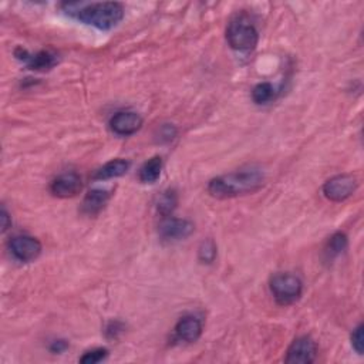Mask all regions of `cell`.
Instances as JSON below:
<instances>
[{
	"instance_id": "6da1fadb",
	"label": "cell",
	"mask_w": 364,
	"mask_h": 364,
	"mask_svg": "<svg viewBox=\"0 0 364 364\" xmlns=\"http://www.w3.org/2000/svg\"><path fill=\"white\" fill-rule=\"evenodd\" d=\"M263 171L255 167H249L210 180L208 184V193L210 197L218 199L236 198L256 193L258 189L263 186Z\"/></svg>"
},
{
	"instance_id": "7a4b0ae2",
	"label": "cell",
	"mask_w": 364,
	"mask_h": 364,
	"mask_svg": "<svg viewBox=\"0 0 364 364\" xmlns=\"http://www.w3.org/2000/svg\"><path fill=\"white\" fill-rule=\"evenodd\" d=\"M63 9L75 21L99 30H111L124 19V8L117 2L64 3Z\"/></svg>"
},
{
	"instance_id": "3957f363",
	"label": "cell",
	"mask_w": 364,
	"mask_h": 364,
	"mask_svg": "<svg viewBox=\"0 0 364 364\" xmlns=\"http://www.w3.org/2000/svg\"><path fill=\"white\" fill-rule=\"evenodd\" d=\"M226 40L236 51H252L258 46L259 33L247 17L238 16L228 25Z\"/></svg>"
},
{
	"instance_id": "277c9868",
	"label": "cell",
	"mask_w": 364,
	"mask_h": 364,
	"mask_svg": "<svg viewBox=\"0 0 364 364\" xmlns=\"http://www.w3.org/2000/svg\"><path fill=\"white\" fill-rule=\"evenodd\" d=\"M271 292L280 306H289L298 302L303 292V283L293 274H276L269 282Z\"/></svg>"
},
{
	"instance_id": "5b68a950",
	"label": "cell",
	"mask_w": 364,
	"mask_h": 364,
	"mask_svg": "<svg viewBox=\"0 0 364 364\" xmlns=\"http://www.w3.org/2000/svg\"><path fill=\"white\" fill-rule=\"evenodd\" d=\"M357 189V180L350 174H340L328 180L323 185V195L332 202H343Z\"/></svg>"
},
{
	"instance_id": "8992f818",
	"label": "cell",
	"mask_w": 364,
	"mask_h": 364,
	"mask_svg": "<svg viewBox=\"0 0 364 364\" xmlns=\"http://www.w3.org/2000/svg\"><path fill=\"white\" fill-rule=\"evenodd\" d=\"M317 357L316 341L309 336L298 337L287 349L284 361L289 364H311Z\"/></svg>"
},
{
	"instance_id": "52a82bcc",
	"label": "cell",
	"mask_w": 364,
	"mask_h": 364,
	"mask_svg": "<svg viewBox=\"0 0 364 364\" xmlns=\"http://www.w3.org/2000/svg\"><path fill=\"white\" fill-rule=\"evenodd\" d=\"M194 231H195V226L193 222L188 221V219L174 218V217L162 218V221L158 226L160 236L168 242L186 239L194 234Z\"/></svg>"
},
{
	"instance_id": "ba28073f",
	"label": "cell",
	"mask_w": 364,
	"mask_h": 364,
	"mask_svg": "<svg viewBox=\"0 0 364 364\" xmlns=\"http://www.w3.org/2000/svg\"><path fill=\"white\" fill-rule=\"evenodd\" d=\"M9 251L19 262H32L42 254V243L39 239L27 235H19L9 241Z\"/></svg>"
},
{
	"instance_id": "9c48e42d",
	"label": "cell",
	"mask_w": 364,
	"mask_h": 364,
	"mask_svg": "<svg viewBox=\"0 0 364 364\" xmlns=\"http://www.w3.org/2000/svg\"><path fill=\"white\" fill-rule=\"evenodd\" d=\"M110 127L117 136L128 137L143 127V117L134 111H120L110 120Z\"/></svg>"
},
{
	"instance_id": "30bf717a",
	"label": "cell",
	"mask_w": 364,
	"mask_h": 364,
	"mask_svg": "<svg viewBox=\"0 0 364 364\" xmlns=\"http://www.w3.org/2000/svg\"><path fill=\"white\" fill-rule=\"evenodd\" d=\"M16 57L19 60H22L30 70H34V71H47L53 69L57 64V62H59L57 56L47 50H42L34 54H30L27 50L17 49Z\"/></svg>"
},
{
	"instance_id": "8fae6325",
	"label": "cell",
	"mask_w": 364,
	"mask_h": 364,
	"mask_svg": "<svg viewBox=\"0 0 364 364\" xmlns=\"http://www.w3.org/2000/svg\"><path fill=\"white\" fill-rule=\"evenodd\" d=\"M82 188V178L75 172H66V174L59 175L50 185L51 194L59 198H73L80 193Z\"/></svg>"
},
{
	"instance_id": "7c38bea8",
	"label": "cell",
	"mask_w": 364,
	"mask_h": 364,
	"mask_svg": "<svg viewBox=\"0 0 364 364\" xmlns=\"http://www.w3.org/2000/svg\"><path fill=\"white\" fill-rule=\"evenodd\" d=\"M175 335L182 341L195 343L202 335V323L195 316H184L175 326Z\"/></svg>"
},
{
	"instance_id": "4fadbf2b",
	"label": "cell",
	"mask_w": 364,
	"mask_h": 364,
	"mask_svg": "<svg viewBox=\"0 0 364 364\" xmlns=\"http://www.w3.org/2000/svg\"><path fill=\"white\" fill-rule=\"evenodd\" d=\"M110 195H111L110 191H107V189H101V188L91 189L83 199L82 210L88 217L97 215L100 210L106 206V204L108 202Z\"/></svg>"
},
{
	"instance_id": "5bb4252c",
	"label": "cell",
	"mask_w": 364,
	"mask_h": 364,
	"mask_svg": "<svg viewBox=\"0 0 364 364\" xmlns=\"http://www.w3.org/2000/svg\"><path fill=\"white\" fill-rule=\"evenodd\" d=\"M131 162L124 158H117V160H111L107 164H104L97 172L94 174V180L99 181H106V180H112V178H119L124 174H127V171L130 169Z\"/></svg>"
},
{
	"instance_id": "9a60e30c",
	"label": "cell",
	"mask_w": 364,
	"mask_h": 364,
	"mask_svg": "<svg viewBox=\"0 0 364 364\" xmlns=\"http://www.w3.org/2000/svg\"><path fill=\"white\" fill-rule=\"evenodd\" d=\"M162 158L161 157H152L140 168L138 178L143 184H154L158 181L162 172Z\"/></svg>"
},
{
	"instance_id": "2e32d148",
	"label": "cell",
	"mask_w": 364,
	"mask_h": 364,
	"mask_svg": "<svg viewBox=\"0 0 364 364\" xmlns=\"http://www.w3.org/2000/svg\"><path fill=\"white\" fill-rule=\"evenodd\" d=\"M346 247H348V236L341 232H337L333 236H330V239L328 241V245L324 247V255L328 258V260H333L346 251Z\"/></svg>"
},
{
	"instance_id": "e0dca14e",
	"label": "cell",
	"mask_w": 364,
	"mask_h": 364,
	"mask_svg": "<svg viewBox=\"0 0 364 364\" xmlns=\"http://www.w3.org/2000/svg\"><path fill=\"white\" fill-rule=\"evenodd\" d=\"M178 205V197L177 193L174 189H167L165 193L161 194V197L158 198L157 202V208H158V213L162 215V218L165 217H171V214L174 213V209Z\"/></svg>"
},
{
	"instance_id": "ac0fdd59",
	"label": "cell",
	"mask_w": 364,
	"mask_h": 364,
	"mask_svg": "<svg viewBox=\"0 0 364 364\" xmlns=\"http://www.w3.org/2000/svg\"><path fill=\"white\" fill-rule=\"evenodd\" d=\"M276 97V90L271 83H259L252 90V100L262 106L274 101Z\"/></svg>"
},
{
	"instance_id": "d6986e66",
	"label": "cell",
	"mask_w": 364,
	"mask_h": 364,
	"mask_svg": "<svg viewBox=\"0 0 364 364\" xmlns=\"http://www.w3.org/2000/svg\"><path fill=\"white\" fill-rule=\"evenodd\" d=\"M198 258L202 263H213L217 258V245L213 239H206L198 249Z\"/></svg>"
},
{
	"instance_id": "ffe728a7",
	"label": "cell",
	"mask_w": 364,
	"mask_h": 364,
	"mask_svg": "<svg viewBox=\"0 0 364 364\" xmlns=\"http://www.w3.org/2000/svg\"><path fill=\"white\" fill-rule=\"evenodd\" d=\"M108 356V350L104 348H99V349H93L90 352H86L84 356L80 357V363L83 364H95V363H100L103 360H106Z\"/></svg>"
},
{
	"instance_id": "44dd1931",
	"label": "cell",
	"mask_w": 364,
	"mask_h": 364,
	"mask_svg": "<svg viewBox=\"0 0 364 364\" xmlns=\"http://www.w3.org/2000/svg\"><path fill=\"white\" fill-rule=\"evenodd\" d=\"M363 329H364V326L360 323V324L357 326V328L353 330V333H352V346H353V349H354L359 354H363V352H364Z\"/></svg>"
},
{
	"instance_id": "7402d4cb",
	"label": "cell",
	"mask_w": 364,
	"mask_h": 364,
	"mask_svg": "<svg viewBox=\"0 0 364 364\" xmlns=\"http://www.w3.org/2000/svg\"><path fill=\"white\" fill-rule=\"evenodd\" d=\"M67 348H69V344H67L64 340H56V341H53V344L50 346V350H51L53 353H62V352H64Z\"/></svg>"
},
{
	"instance_id": "603a6c76",
	"label": "cell",
	"mask_w": 364,
	"mask_h": 364,
	"mask_svg": "<svg viewBox=\"0 0 364 364\" xmlns=\"http://www.w3.org/2000/svg\"><path fill=\"white\" fill-rule=\"evenodd\" d=\"M10 225H12V219H10V217L8 214V210L3 208L2 209V231L6 232L8 229L10 228Z\"/></svg>"
}]
</instances>
